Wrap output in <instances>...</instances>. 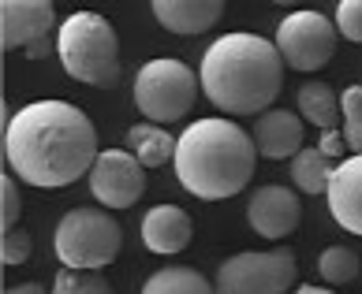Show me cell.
<instances>
[{"mask_svg": "<svg viewBox=\"0 0 362 294\" xmlns=\"http://www.w3.org/2000/svg\"><path fill=\"white\" fill-rule=\"evenodd\" d=\"M295 283V253L288 246H276L269 253H235L228 257L217 279H213V290L217 294H284Z\"/></svg>", "mask_w": 362, "mask_h": 294, "instance_id": "obj_7", "label": "cell"}, {"mask_svg": "<svg viewBox=\"0 0 362 294\" xmlns=\"http://www.w3.org/2000/svg\"><path fill=\"white\" fill-rule=\"evenodd\" d=\"M142 294H217L213 283L198 269H183V264H168V269L153 272L142 283Z\"/></svg>", "mask_w": 362, "mask_h": 294, "instance_id": "obj_18", "label": "cell"}, {"mask_svg": "<svg viewBox=\"0 0 362 294\" xmlns=\"http://www.w3.org/2000/svg\"><path fill=\"white\" fill-rule=\"evenodd\" d=\"M49 294H116L112 283L101 272H86V269H60L52 279Z\"/></svg>", "mask_w": 362, "mask_h": 294, "instance_id": "obj_21", "label": "cell"}, {"mask_svg": "<svg viewBox=\"0 0 362 294\" xmlns=\"http://www.w3.org/2000/svg\"><path fill=\"white\" fill-rule=\"evenodd\" d=\"M337 30L347 37V42L362 45V0H344L337 8Z\"/></svg>", "mask_w": 362, "mask_h": 294, "instance_id": "obj_25", "label": "cell"}, {"mask_svg": "<svg viewBox=\"0 0 362 294\" xmlns=\"http://www.w3.org/2000/svg\"><path fill=\"white\" fill-rule=\"evenodd\" d=\"M124 235L109 209H71L52 231V250L64 261V269H86L101 272L105 264L116 261Z\"/></svg>", "mask_w": 362, "mask_h": 294, "instance_id": "obj_5", "label": "cell"}, {"mask_svg": "<svg viewBox=\"0 0 362 294\" xmlns=\"http://www.w3.org/2000/svg\"><path fill=\"white\" fill-rule=\"evenodd\" d=\"M19 212H23V197H19L16 176H0V235L16 231Z\"/></svg>", "mask_w": 362, "mask_h": 294, "instance_id": "obj_23", "label": "cell"}, {"mask_svg": "<svg viewBox=\"0 0 362 294\" xmlns=\"http://www.w3.org/2000/svg\"><path fill=\"white\" fill-rule=\"evenodd\" d=\"M157 23L172 34H206L224 16L221 0H153Z\"/></svg>", "mask_w": 362, "mask_h": 294, "instance_id": "obj_15", "label": "cell"}, {"mask_svg": "<svg viewBox=\"0 0 362 294\" xmlns=\"http://www.w3.org/2000/svg\"><path fill=\"white\" fill-rule=\"evenodd\" d=\"M4 294H45L37 283H16V287H8Z\"/></svg>", "mask_w": 362, "mask_h": 294, "instance_id": "obj_28", "label": "cell"}, {"mask_svg": "<svg viewBox=\"0 0 362 294\" xmlns=\"http://www.w3.org/2000/svg\"><path fill=\"white\" fill-rule=\"evenodd\" d=\"M299 112L306 123L321 127V135H325V130H337V123L344 119V101L329 82H306L299 90Z\"/></svg>", "mask_w": 362, "mask_h": 294, "instance_id": "obj_16", "label": "cell"}, {"mask_svg": "<svg viewBox=\"0 0 362 294\" xmlns=\"http://www.w3.org/2000/svg\"><path fill=\"white\" fill-rule=\"evenodd\" d=\"M317 149L325 153L329 160H340V157L347 153V142H344L340 130H325V135H321V142H317Z\"/></svg>", "mask_w": 362, "mask_h": 294, "instance_id": "obj_26", "label": "cell"}, {"mask_svg": "<svg viewBox=\"0 0 362 294\" xmlns=\"http://www.w3.org/2000/svg\"><path fill=\"white\" fill-rule=\"evenodd\" d=\"M30 250H34V243H30V235L26 231H8L4 238H0V261L8 264V269H16V264H26V257H30Z\"/></svg>", "mask_w": 362, "mask_h": 294, "instance_id": "obj_24", "label": "cell"}, {"mask_svg": "<svg viewBox=\"0 0 362 294\" xmlns=\"http://www.w3.org/2000/svg\"><path fill=\"white\" fill-rule=\"evenodd\" d=\"M340 101H344V142L347 149L362 153V86H347Z\"/></svg>", "mask_w": 362, "mask_h": 294, "instance_id": "obj_22", "label": "cell"}, {"mask_svg": "<svg viewBox=\"0 0 362 294\" xmlns=\"http://www.w3.org/2000/svg\"><path fill=\"white\" fill-rule=\"evenodd\" d=\"M194 223L180 205H153L142 216V246L150 253H180L191 246Z\"/></svg>", "mask_w": 362, "mask_h": 294, "instance_id": "obj_13", "label": "cell"}, {"mask_svg": "<svg viewBox=\"0 0 362 294\" xmlns=\"http://www.w3.org/2000/svg\"><path fill=\"white\" fill-rule=\"evenodd\" d=\"M146 190L142 164L131 149H105L90 171V194L105 209H131Z\"/></svg>", "mask_w": 362, "mask_h": 294, "instance_id": "obj_9", "label": "cell"}, {"mask_svg": "<svg viewBox=\"0 0 362 294\" xmlns=\"http://www.w3.org/2000/svg\"><path fill=\"white\" fill-rule=\"evenodd\" d=\"M176 142L165 127L157 123H135L127 130V149L139 157L142 168H160L168 164V160H176Z\"/></svg>", "mask_w": 362, "mask_h": 294, "instance_id": "obj_17", "label": "cell"}, {"mask_svg": "<svg viewBox=\"0 0 362 294\" xmlns=\"http://www.w3.org/2000/svg\"><path fill=\"white\" fill-rule=\"evenodd\" d=\"M49 52H52V42H49V37H42L37 45L26 49V56H30V60H42V56H49Z\"/></svg>", "mask_w": 362, "mask_h": 294, "instance_id": "obj_27", "label": "cell"}, {"mask_svg": "<svg viewBox=\"0 0 362 294\" xmlns=\"http://www.w3.org/2000/svg\"><path fill=\"white\" fill-rule=\"evenodd\" d=\"M337 34L321 11H291L276 26V52L295 71H317L337 56Z\"/></svg>", "mask_w": 362, "mask_h": 294, "instance_id": "obj_8", "label": "cell"}, {"mask_svg": "<svg viewBox=\"0 0 362 294\" xmlns=\"http://www.w3.org/2000/svg\"><path fill=\"white\" fill-rule=\"evenodd\" d=\"M198 90H202L198 75L183 60H168V56L142 63L135 75V104L146 116V123H157V127L176 123V119L191 112L198 101Z\"/></svg>", "mask_w": 362, "mask_h": 294, "instance_id": "obj_6", "label": "cell"}, {"mask_svg": "<svg viewBox=\"0 0 362 294\" xmlns=\"http://www.w3.org/2000/svg\"><path fill=\"white\" fill-rule=\"evenodd\" d=\"M329 179H332V164L321 149H303L291 157V183L303 194H329Z\"/></svg>", "mask_w": 362, "mask_h": 294, "instance_id": "obj_19", "label": "cell"}, {"mask_svg": "<svg viewBox=\"0 0 362 294\" xmlns=\"http://www.w3.org/2000/svg\"><path fill=\"white\" fill-rule=\"evenodd\" d=\"M254 160H258V145L247 130L224 116H209L180 135L172 164L183 190L202 202H224L250 183Z\"/></svg>", "mask_w": 362, "mask_h": 294, "instance_id": "obj_3", "label": "cell"}, {"mask_svg": "<svg viewBox=\"0 0 362 294\" xmlns=\"http://www.w3.org/2000/svg\"><path fill=\"white\" fill-rule=\"evenodd\" d=\"M198 82L213 109L228 116L269 112L284 82V60L269 37L258 34H224L217 37L198 68Z\"/></svg>", "mask_w": 362, "mask_h": 294, "instance_id": "obj_2", "label": "cell"}, {"mask_svg": "<svg viewBox=\"0 0 362 294\" xmlns=\"http://www.w3.org/2000/svg\"><path fill=\"white\" fill-rule=\"evenodd\" d=\"M329 212L344 231L362 235V153L344 157L329 179Z\"/></svg>", "mask_w": 362, "mask_h": 294, "instance_id": "obj_12", "label": "cell"}, {"mask_svg": "<svg viewBox=\"0 0 362 294\" xmlns=\"http://www.w3.org/2000/svg\"><path fill=\"white\" fill-rule=\"evenodd\" d=\"M4 157L11 176L30 186H71L98 164L93 119L68 101H34L4 127Z\"/></svg>", "mask_w": 362, "mask_h": 294, "instance_id": "obj_1", "label": "cell"}, {"mask_svg": "<svg viewBox=\"0 0 362 294\" xmlns=\"http://www.w3.org/2000/svg\"><path fill=\"white\" fill-rule=\"evenodd\" d=\"M295 294H332V290H329V287H306V283H303Z\"/></svg>", "mask_w": 362, "mask_h": 294, "instance_id": "obj_29", "label": "cell"}, {"mask_svg": "<svg viewBox=\"0 0 362 294\" xmlns=\"http://www.w3.org/2000/svg\"><path fill=\"white\" fill-rule=\"evenodd\" d=\"M254 145L262 157L269 160H288L303 149V119L288 109H269L258 116V123L250 130Z\"/></svg>", "mask_w": 362, "mask_h": 294, "instance_id": "obj_14", "label": "cell"}, {"mask_svg": "<svg viewBox=\"0 0 362 294\" xmlns=\"http://www.w3.org/2000/svg\"><path fill=\"white\" fill-rule=\"evenodd\" d=\"M299 216H303L299 194L288 190V186H276V183L254 190L250 205H247V220L262 238H288L299 227Z\"/></svg>", "mask_w": 362, "mask_h": 294, "instance_id": "obj_11", "label": "cell"}, {"mask_svg": "<svg viewBox=\"0 0 362 294\" xmlns=\"http://www.w3.org/2000/svg\"><path fill=\"white\" fill-rule=\"evenodd\" d=\"M52 26H57V8L49 0H4L0 4V45H4V52H26L42 37H49Z\"/></svg>", "mask_w": 362, "mask_h": 294, "instance_id": "obj_10", "label": "cell"}, {"mask_svg": "<svg viewBox=\"0 0 362 294\" xmlns=\"http://www.w3.org/2000/svg\"><path fill=\"white\" fill-rule=\"evenodd\" d=\"M57 56L75 82L101 86L109 90L124 75V60H119V37L112 23L98 16V11H75L64 19L57 34Z\"/></svg>", "mask_w": 362, "mask_h": 294, "instance_id": "obj_4", "label": "cell"}, {"mask_svg": "<svg viewBox=\"0 0 362 294\" xmlns=\"http://www.w3.org/2000/svg\"><path fill=\"white\" fill-rule=\"evenodd\" d=\"M358 269H362V261H358V253L351 246H329L317 257V272H321V279H325L329 287L351 283V279L358 276Z\"/></svg>", "mask_w": 362, "mask_h": 294, "instance_id": "obj_20", "label": "cell"}]
</instances>
